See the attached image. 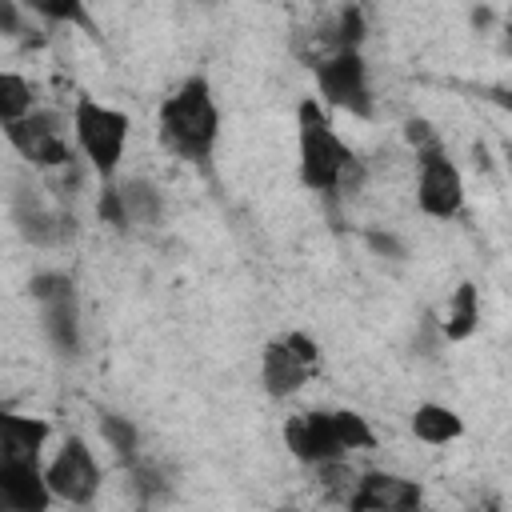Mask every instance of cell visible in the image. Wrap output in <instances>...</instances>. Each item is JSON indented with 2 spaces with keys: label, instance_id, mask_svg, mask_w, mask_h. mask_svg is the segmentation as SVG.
<instances>
[{
  "label": "cell",
  "instance_id": "cell-18",
  "mask_svg": "<svg viewBox=\"0 0 512 512\" xmlns=\"http://www.w3.org/2000/svg\"><path fill=\"white\" fill-rule=\"evenodd\" d=\"M28 112H36V88H32V80H24L20 72H4L0 76V120L12 124L20 116H28Z\"/></svg>",
  "mask_w": 512,
  "mask_h": 512
},
{
  "label": "cell",
  "instance_id": "cell-10",
  "mask_svg": "<svg viewBox=\"0 0 512 512\" xmlns=\"http://www.w3.org/2000/svg\"><path fill=\"white\" fill-rule=\"evenodd\" d=\"M4 136L36 168H68L72 164V144L64 140V120L56 112H40L36 108V112L4 124Z\"/></svg>",
  "mask_w": 512,
  "mask_h": 512
},
{
  "label": "cell",
  "instance_id": "cell-12",
  "mask_svg": "<svg viewBox=\"0 0 512 512\" xmlns=\"http://www.w3.org/2000/svg\"><path fill=\"white\" fill-rule=\"evenodd\" d=\"M352 508L360 512H408L424 504V492L416 480L396 476V472H364L356 492L348 496Z\"/></svg>",
  "mask_w": 512,
  "mask_h": 512
},
{
  "label": "cell",
  "instance_id": "cell-20",
  "mask_svg": "<svg viewBox=\"0 0 512 512\" xmlns=\"http://www.w3.org/2000/svg\"><path fill=\"white\" fill-rule=\"evenodd\" d=\"M28 12H36L48 24H84L88 28V8L84 0H24Z\"/></svg>",
  "mask_w": 512,
  "mask_h": 512
},
{
  "label": "cell",
  "instance_id": "cell-3",
  "mask_svg": "<svg viewBox=\"0 0 512 512\" xmlns=\"http://www.w3.org/2000/svg\"><path fill=\"white\" fill-rule=\"evenodd\" d=\"M160 136L176 156H184L192 164H204L212 156L216 136H220V108H216L212 84L204 76H188L172 96H164Z\"/></svg>",
  "mask_w": 512,
  "mask_h": 512
},
{
  "label": "cell",
  "instance_id": "cell-4",
  "mask_svg": "<svg viewBox=\"0 0 512 512\" xmlns=\"http://www.w3.org/2000/svg\"><path fill=\"white\" fill-rule=\"evenodd\" d=\"M128 132H132V120L128 112L96 100V96H80L72 104V140H76V152L88 160V168L108 184L124 160V148H128Z\"/></svg>",
  "mask_w": 512,
  "mask_h": 512
},
{
  "label": "cell",
  "instance_id": "cell-19",
  "mask_svg": "<svg viewBox=\"0 0 512 512\" xmlns=\"http://www.w3.org/2000/svg\"><path fill=\"white\" fill-rule=\"evenodd\" d=\"M100 436L104 444L120 456V460H136V448H140V432L128 416H116V412H100Z\"/></svg>",
  "mask_w": 512,
  "mask_h": 512
},
{
  "label": "cell",
  "instance_id": "cell-21",
  "mask_svg": "<svg viewBox=\"0 0 512 512\" xmlns=\"http://www.w3.org/2000/svg\"><path fill=\"white\" fill-rule=\"evenodd\" d=\"M488 100L504 112H512V88H488Z\"/></svg>",
  "mask_w": 512,
  "mask_h": 512
},
{
  "label": "cell",
  "instance_id": "cell-22",
  "mask_svg": "<svg viewBox=\"0 0 512 512\" xmlns=\"http://www.w3.org/2000/svg\"><path fill=\"white\" fill-rule=\"evenodd\" d=\"M508 172H512V148H508Z\"/></svg>",
  "mask_w": 512,
  "mask_h": 512
},
{
  "label": "cell",
  "instance_id": "cell-1",
  "mask_svg": "<svg viewBox=\"0 0 512 512\" xmlns=\"http://www.w3.org/2000/svg\"><path fill=\"white\" fill-rule=\"evenodd\" d=\"M284 444L288 452L300 460V464H316V468H328L336 460H344L348 452H360V448H372L376 444V432L372 424L352 412V408H336V412H296L288 416L284 424Z\"/></svg>",
  "mask_w": 512,
  "mask_h": 512
},
{
  "label": "cell",
  "instance_id": "cell-2",
  "mask_svg": "<svg viewBox=\"0 0 512 512\" xmlns=\"http://www.w3.org/2000/svg\"><path fill=\"white\" fill-rule=\"evenodd\" d=\"M296 144H300V180H304V188L336 196L348 168L356 164V152L336 132L320 96L300 100V108H296Z\"/></svg>",
  "mask_w": 512,
  "mask_h": 512
},
{
  "label": "cell",
  "instance_id": "cell-9",
  "mask_svg": "<svg viewBox=\"0 0 512 512\" xmlns=\"http://www.w3.org/2000/svg\"><path fill=\"white\" fill-rule=\"evenodd\" d=\"M44 476L60 504H92L100 492V464L84 436H64L56 456L44 464Z\"/></svg>",
  "mask_w": 512,
  "mask_h": 512
},
{
  "label": "cell",
  "instance_id": "cell-15",
  "mask_svg": "<svg viewBox=\"0 0 512 512\" xmlns=\"http://www.w3.org/2000/svg\"><path fill=\"white\" fill-rule=\"evenodd\" d=\"M412 436H416L420 444L440 448V444H452V440L464 436V420H460L456 408L436 404V400H424V404H416V412H412Z\"/></svg>",
  "mask_w": 512,
  "mask_h": 512
},
{
  "label": "cell",
  "instance_id": "cell-11",
  "mask_svg": "<svg viewBox=\"0 0 512 512\" xmlns=\"http://www.w3.org/2000/svg\"><path fill=\"white\" fill-rule=\"evenodd\" d=\"M160 212H164V200L148 180H124V184L108 180L104 192H100V216L108 224H120V228L124 224L148 228V224L160 220Z\"/></svg>",
  "mask_w": 512,
  "mask_h": 512
},
{
  "label": "cell",
  "instance_id": "cell-17",
  "mask_svg": "<svg viewBox=\"0 0 512 512\" xmlns=\"http://www.w3.org/2000/svg\"><path fill=\"white\" fill-rule=\"evenodd\" d=\"M16 220H20V232L32 240V244H64L68 236H72V220L68 216H60V212H48V208H40V204H32V208H16Z\"/></svg>",
  "mask_w": 512,
  "mask_h": 512
},
{
  "label": "cell",
  "instance_id": "cell-16",
  "mask_svg": "<svg viewBox=\"0 0 512 512\" xmlns=\"http://www.w3.org/2000/svg\"><path fill=\"white\" fill-rule=\"evenodd\" d=\"M480 324V292L476 284H460L452 296H448V312H444V336L448 340H468Z\"/></svg>",
  "mask_w": 512,
  "mask_h": 512
},
{
  "label": "cell",
  "instance_id": "cell-6",
  "mask_svg": "<svg viewBox=\"0 0 512 512\" xmlns=\"http://www.w3.org/2000/svg\"><path fill=\"white\" fill-rule=\"evenodd\" d=\"M312 76H316V92L328 108L352 112L360 120L372 116V84H368V64H364L360 48H332L328 56L316 60Z\"/></svg>",
  "mask_w": 512,
  "mask_h": 512
},
{
  "label": "cell",
  "instance_id": "cell-5",
  "mask_svg": "<svg viewBox=\"0 0 512 512\" xmlns=\"http://www.w3.org/2000/svg\"><path fill=\"white\" fill-rule=\"evenodd\" d=\"M320 372V344L308 332H280L260 352V384L272 400L296 396Z\"/></svg>",
  "mask_w": 512,
  "mask_h": 512
},
{
  "label": "cell",
  "instance_id": "cell-14",
  "mask_svg": "<svg viewBox=\"0 0 512 512\" xmlns=\"http://www.w3.org/2000/svg\"><path fill=\"white\" fill-rule=\"evenodd\" d=\"M48 440H52V424L44 416H20V412L0 416V460L44 464Z\"/></svg>",
  "mask_w": 512,
  "mask_h": 512
},
{
  "label": "cell",
  "instance_id": "cell-8",
  "mask_svg": "<svg viewBox=\"0 0 512 512\" xmlns=\"http://www.w3.org/2000/svg\"><path fill=\"white\" fill-rule=\"evenodd\" d=\"M416 208L432 220H452L464 208V176L440 144L416 152Z\"/></svg>",
  "mask_w": 512,
  "mask_h": 512
},
{
  "label": "cell",
  "instance_id": "cell-23",
  "mask_svg": "<svg viewBox=\"0 0 512 512\" xmlns=\"http://www.w3.org/2000/svg\"><path fill=\"white\" fill-rule=\"evenodd\" d=\"M508 44H512V28H508Z\"/></svg>",
  "mask_w": 512,
  "mask_h": 512
},
{
  "label": "cell",
  "instance_id": "cell-13",
  "mask_svg": "<svg viewBox=\"0 0 512 512\" xmlns=\"http://www.w3.org/2000/svg\"><path fill=\"white\" fill-rule=\"evenodd\" d=\"M52 488L44 476V464H20L0 460V504L12 512H44L52 504Z\"/></svg>",
  "mask_w": 512,
  "mask_h": 512
},
{
  "label": "cell",
  "instance_id": "cell-7",
  "mask_svg": "<svg viewBox=\"0 0 512 512\" xmlns=\"http://www.w3.org/2000/svg\"><path fill=\"white\" fill-rule=\"evenodd\" d=\"M32 300L40 308V324L48 344L60 356H76L80 352V296H76V280L68 272H36L32 276Z\"/></svg>",
  "mask_w": 512,
  "mask_h": 512
}]
</instances>
